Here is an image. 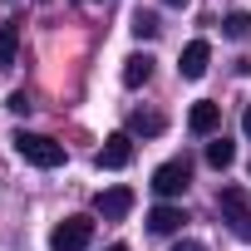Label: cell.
<instances>
[{
	"mask_svg": "<svg viewBox=\"0 0 251 251\" xmlns=\"http://www.w3.org/2000/svg\"><path fill=\"white\" fill-rule=\"evenodd\" d=\"M217 212H222V222L231 226V236H241V241H251V192L246 187H222L217 192Z\"/></svg>",
	"mask_w": 251,
	"mask_h": 251,
	"instance_id": "obj_1",
	"label": "cell"
},
{
	"mask_svg": "<svg viewBox=\"0 0 251 251\" xmlns=\"http://www.w3.org/2000/svg\"><path fill=\"white\" fill-rule=\"evenodd\" d=\"M10 143H15V153H20L30 168H59V163H64V143H54V138H45V133H25V128H20Z\"/></svg>",
	"mask_w": 251,
	"mask_h": 251,
	"instance_id": "obj_2",
	"label": "cell"
},
{
	"mask_svg": "<svg viewBox=\"0 0 251 251\" xmlns=\"http://www.w3.org/2000/svg\"><path fill=\"white\" fill-rule=\"evenodd\" d=\"M89 241H94V222L89 217H64L50 231V251H84Z\"/></svg>",
	"mask_w": 251,
	"mask_h": 251,
	"instance_id": "obj_3",
	"label": "cell"
},
{
	"mask_svg": "<svg viewBox=\"0 0 251 251\" xmlns=\"http://www.w3.org/2000/svg\"><path fill=\"white\" fill-rule=\"evenodd\" d=\"M187 182H192V163H187V158H173V163H163V168L153 173V192H158V197H182Z\"/></svg>",
	"mask_w": 251,
	"mask_h": 251,
	"instance_id": "obj_4",
	"label": "cell"
},
{
	"mask_svg": "<svg viewBox=\"0 0 251 251\" xmlns=\"http://www.w3.org/2000/svg\"><path fill=\"white\" fill-rule=\"evenodd\" d=\"M94 163H99V168H108V173H118V168H128V163H133V133H108Z\"/></svg>",
	"mask_w": 251,
	"mask_h": 251,
	"instance_id": "obj_5",
	"label": "cell"
},
{
	"mask_svg": "<svg viewBox=\"0 0 251 251\" xmlns=\"http://www.w3.org/2000/svg\"><path fill=\"white\" fill-rule=\"evenodd\" d=\"M94 212L103 217V222H123L133 212V187H103L99 197H94Z\"/></svg>",
	"mask_w": 251,
	"mask_h": 251,
	"instance_id": "obj_6",
	"label": "cell"
},
{
	"mask_svg": "<svg viewBox=\"0 0 251 251\" xmlns=\"http://www.w3.org/2000/svg\"><path fill=\"white\" fill-rule=\"evenodd\" d=\"M187 128H192L197 138H212V133L222 128V103H212V99H197V103H192V113H187Z\"/></svg>",
	"mask_w": 251,
	"mask_h": 251,
	"instance_id": "obj_7",
	"label": "cell"
},
{
	"mask_svg": "<svg viewBox=\"0 0 251 251\" xmlns=\"http://www.w3.org/2000/svg\"><path fill=\"white\" fill-rule=\"evenodd\" d=\"M182 207H173V202H163V207H153L148 212V231L153 236H173V231H182Z\"/></svg>",
	"mask_w": 251,
	"mask_h": 251,
	"instance_id": "obj_8",
	"label": "cell"
},
{
	"mask_svg": "<svg viewBox=\"0 0 251 251\" xmlns=\"http://www.w3.org/2000/svg\"><path fill=\"white\" fill-rule=\"evenodd\" d=\"M207 59H212V45H207V40H192V45L182 50V64H177L182 79H202V74H207Z\"/></svg>",
	"mask_w": 251,
	"mask_h": 251,
	"instance_id": "obj_9",
	"label": "cell"
},
{
	"mask_svg": "<svg viewBox=\"0 0 251 251\" xmlns=\"http://www.w3.org/2000/svg\"><path fill=\"white\" fill-rule=\"evenodd\" d=\"M163 128H168V118H163V113H143V108L128 113V133H138V138H158Z\"/></svg>",
	"mask_w": 251,
	"mask_h": 251,
	"instance_id": "obj_10",
	"label": "cell"
},
{
	"mask_svg": "<svg viewBox=\"0 0 251 251\" xmlns=\"http://www.w3.org/2000/svg\"><path fill=\"white\" fill-rule=\"evenodd\" d=\"M148 79H153V54H128V59H123V84H128V89H138Z\"/></svg>",
	"mask_w": 251,
	"mask_h": 251,
	"instance_id": "obj_11",
	"label": "cell"
},
{
	"mask_svg": "<svg viewBox=\"0 0 251 251\" xmlns=\"http://www.w3.org/2000/svg\"><path fill=\"white\" fill-rule=\"evenodd\" d=\"M207 163H212V168H231V163H236V143L212 138V143H207Z\"/></svg>",
	"mask_w": 251,
	"mask_h": 251,
	"instance_id": "obj_12",
	"label": "cell"
},
{
	"mask_svg": "<svg viewBox=\"0 0 251 251\" xmlns=\"http://www.w3.org/2000/svg\"><path fill=\"white\" fill-rule=\"evenodd\" d=\"M222 35H226V40H251V15H246V10H231V15L222 20Z\"/></svg>",
	"mask_w": 251,
	"mask_h": 251,
	"instance_id": "obj_13",
	"label": "cell"
},
{
	"mask_svg": "<svg viewBox=\"0 0 251 251\" xmlns=\"http://www.w3.org/2000/svg\"><path fill=\"white\" fill-rule=\"evenodd\" d=\"M15 54H20V30L0 25V64H15Z\"/></svg>",
	"mask_w": 251,
	"mask_h": 251,
	"instance_id": "obj_14",
	"label": "cell"
},
{
	"mask_svg": "<svg viewBox=\"0 0 251 251\" xmlns=\"http://www.w3.org/2000/svg\"><path fill=\"white\" fill-rule=\"evenodd\" d=\"M128 30H133V35H138V40H153V35H158V30H163V25H158V15H148V10H138V15H133V20H128Z\"/></svg>",
	"mask_w": 251,
	"mask_h": 251,
	"instance_id": "obj_15",
	"label": "cell"
},
{
	"mask_svg": "<svg viewBox=\"0 0 251 251\" xmlns=\"http://www.w3.org/2000/svg\"><path fill=\"white\" fill-rule=\"evenodd\" d=\"M173 251H207V246H202V241H192V236H187V241H177V246H173Z\"/></svg>",
	"mask_w": 251,
	"mask_h": 251,
	"instance_id": "obj_16",
	"label": "cell"
},
{
	"mask_svg": "<svg viewBox=\"0 0 251 251\" xmlns=\"http://www.w3.org/2000/svg\"><path fill=\"white\" fill-rule=\"evenodd\" d=\"M241 128H246V138H251V103H246V113H241Z\"/></svg>",
	"mask_w": 251,
	"mask_h": 251,
	"instance_id": "obj_17",
	"label": "cell"
},
{
	"mask_svg": "<svg viewBox=\"0 0 251 251\" xmlns=\"http://www.w3.org/2000/svg\"><path fill=\"white\" fill-rule=\"evenodd\" d=\"M163 5H173V10H182V5H187V0H163Z\"/></svg>",
	"mask_w": 251,
	"mask_h": 251,
	"instance_id": "obj_18",
	"label": "cell"
},
{
	"mask_svg": "<svg viewBox=\"0 0 251 251\" xmlns=\"http://www.w3.org/2000/svg\"><path fill=\"white\" fill-rule=\"evenodd\" d=\"M103 251H128V246H123V241H113V246H103Z\"/></svg>",
	"mask_w": 251,
	"mask_h": 251,
	"instance_id": "obj_19",
	"label": "cell"
}]
</instances>
